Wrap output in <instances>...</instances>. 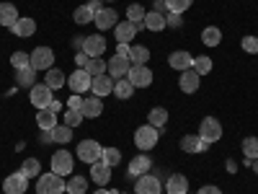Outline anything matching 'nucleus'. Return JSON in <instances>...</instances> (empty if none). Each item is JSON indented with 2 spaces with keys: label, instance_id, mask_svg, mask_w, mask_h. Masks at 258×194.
<instances>
[{
  "label": "nucleus",
  "instance_id": "21",
  "mask_svg": "<svg viewBox=\"0 0 258 194\" xmlns=\"http://www.w3.org/2000/svg\"><path fill=\"white\" fill-rule=\"evenodd\" d=\"M11 31H13V36H18V39H29V36H34V31H36V21L29 18V16H21Z\"/></svg>",
  "mask_w": 258,
  "mask_h": 194
},
{
  "label": "nucleus",
  "instance_id": "59",
  "mask_svg": "<svg viewBox=\"0 0 258 194\" xmlns=\"http://www.w3.org/2000/svg\"><path fill=\"white\" fill-rule=\"evenodd\" d=\"M119 194H121V191H119Z\"/></svg>",
  "mask_w": 258,
  "mask_h": 194
},
{
  "label": "nucleus",
  "instance_id": "48",
  "mask_svg": "<svg viewBox=\"0 0 258 194\" xmlns=\"http://www.w3.org/2000/svg\"><path fill=\"white\" fill-rule=\"evenodd\" d=\"M88 60H91V57H88V55H85L83 50H80V52L75 55V62H78V68H85V65H88Z\"/></svg>",
  "mask_w": 258,
  "mask_h": 194
},
{
  "label": "nucleus",
  "instance_id": "35",
  "mask_svg": "<svg viewBox=\"0 0 258 194\" xmlns=\"http://www.w3.org/2000/svg\"><path fill=\"white\" fill-rule=\"evenodd\" d=\"M85 70H88V75H91V78L103 75L106 70H109V62H106L103 57H91V60H88V65H85Z\"/></svg>",
  "mask_w": 258,
  "mask_h": 194
},
{
  "label": "nucleus",
  "instance_id": "56",
  "mask_svg": "<svg viewBox=\"0 0 258 194\" xmlns=\"http://www.w3.org/2000/svg\"><path fill=\"white\" fill-rule=\"evenodd\" d=\"M250 168H253V174H258V158H255V161H250Z\"/></svg>",
  "mask_w": 258,
  "mask_h": 194
},
{
  "label": "nucleus",
  "instance_id": "11",
  "mask_svg": "<svg viewBox=\"0 0 258 194\" xmlns=\"http://www.w3.org/2000/svg\"><path fill=\"white\" fill-rule=\"evenodd\" d=\"M150 168H153V161H150V156L140 153V156H135L132 161H129V168H126V179H140V176L150 174Z\"/></svg>",
  "mask_w": 258,
  "mask_h": 194
},
{
  "label": "nucleus",
  "instance_id": "46",
  "mask_svg": "<svg viewBox=\"0 0 258 194\" xmlns=\"http://www.w3.org/2000/svg\"><path fill=\"white\" fill-rule=\"evenodd\" d=\"M240 47H243V52H248V55H258V36H253V34L243 36Z\"/></svg>",
  "mask_w": 258,
  "mask_h": 194
},
{
  "label": "nucleus",
  "instance_id": "44",
  "mask_svg": "<svg viewBox=\"0 0 258 194\" xmlns=\"http://www.w3.org/2000/svg\"><path fill=\"white\" fill-rule=\"evenodd\" d=\"M85 117H83V112H75V109H64V117H62V124H68V127H78L80 122H83Z\"/></svg>",
  "mask_w": 258,
  "mask_h": 194
},
{
  "label": "nucleus",
  "instance_id": "2",
  "mask_svg": "<svg viewBox=\"0 0 258 194\" xmlns=\"http://www.w3.org/2000/svg\"><path fill=\"white\" fill-rule=\"evenodd\" d=\"M158 140H160V132L153 124H142V127L135 129V145L140 150H153L158 145Z\"/></svg>",
  "mask_w": 258,
  "mask_h": 194
},
{
  "label": "nucleus",
  "instance_id": "31",
  "mask_svg": "<svg viewBox=\"0 0 258 194\" xmlns=\"http://www.w3.org/2000/svg\"><path fill=\"white\" fill-rule=\"evenodd\" d=\"M202 41H204L207 47H220L222 44V31L217 26H207L202 31Z\"/></svg>",
  "mask_w": 258,
  "mask_h": 194
},
{
  "label": "nucleus",
  "instance_id": "33",
  "mask_svg": "<svg viewBox=\"0 0 258 194\" xmlns=\"http://www.w3.org/2000/svg\"><path fill=\"white\" fill-rule=\"evenodd\" d=\"M21 174H24L26 179H39V174H41L39 158H26L24 163H21Z\"/></svg>",
  "mask_w": 258,
  "mask_h": 194
},
{
  "label": "nucleus",
  "instance_id": "28",
  "mask_svg": "<svg viewBox=\"0 0 258 194\" xmlns=\"http://www.w3.org/2000/svg\"><path fill=\"white\" fill-rule=\"evenodd\" d=\"M44 83L49 85L52 91H59L62 85H68V75H64L62 70H57V68H49V70L44 73Z\"/></svg>",
  "mask_w": 258,
  "mask_h": 194
},
{
  "label": "nucleus",
  "instance_id": "18",
  "mask_svg": "<svg viewBox=\"0 0 258 194\" xmlns=\"http://www.w3.org/2000/svg\"><path fill=\"white\" fill-rule=\"evenodd\" d=\"M111 166H106L103 161H96V163H91V181L93 184H98V186H106L111 181Z\"/></svg>",
  "mask_w": 258,
  "mask_h": 194
},
{
  "label": "nucleus",
  "instance_id": "30",
  "mask_svg": "<svg viewBox=\"0 0 258 194\" xmlns=\"http://www.w3.org/2000/svg\"><path fill=\"white\" fill-rule=\"evenodd\" d=\"M168 122V109L165 106H153V109H150V114H147V124H153V127H163Z\"/></svg>",
  "mask_w": 258,
  "mask_h": 194
},
{
  "label": "nucleus",
  "instance_id": "38",
  "mask_svg": "<svg viewBox=\"0 0 258 194\" xmlns=\"http://www.w3.org/2000/svg\"><path fill=\"white\" fill-rule=\"evenodd\" d=\"M93 16H96V13H93V8H91L88 3L73 11V21H75L78 26H83V24H88V21H93Z\"/></svg>",
  "mask_w": 258,
  "mask_h": 194
},
{
  "label": "nucleus",
  "instance_id": "15",
  "mask_svg": "<svg viewBox=\"0 0 258 194\" xmlns=\"http://www.w3.org/2000/svg\"><path fill=\"white\" fill-rule=\"evenodd\" d=\"M142 26H137V24H132V21H119V24L114 26V34H116V41L119 44H129L135 36H137V31H140Z\"/></svg>",
  "mask_w": 258,
  "mask_h": 194
},
{
  "label": "nucleus",
  "instance_id": "14",
  "mask_svg": "<svg viewBox=\"0 0 258 194\" xmlns=\"http://www.w3.org/2000/svg\"><path fill=\"white\" fill-rule=\"evenodd\" d=\"M114 78H109V73H103V75H96L93 83H91V93L98 96V99H106L109 93H114Z\"/></svg>",
  "mask_w": 258,
  "mask_h": 194
},
{
  "label": "nucleus",
  "instance_id": "34",
  "mask_svg": "<svg viewBox=\"0 0 258 194\" xmlns=\"http://www.w3.org/2000/svg\"><path fill=\"white\" fill-rule=\"evenodd\" d=\"M70 140H73V127H68V124H57V127L52 129V142L68 145Z\"/></svg>",
  "mask_w": 258,
  "mask_h": 194
},
{
  "label": "nucleus",
  "instance_id": "19",
  "mask_svg": "<svg viewBox=\"0 0 258 194\" xmlns=\"http://www.w3.org/2000/svg\"><path fill=\"white\" fill-rule=\"evenodd\" d=\"M168 65H170L173 70L183 73V70H188L191 65H194V55H191V52H186V50H176V52H170Z\"/></svg>",
  "mask_w": 258,
  "mask_h": 194
},
{
  "label": "nucleus",
  "instance_id": "57",
  "mask_svg": "<svg viewBox=\"0 0 258 194\" xmlns=\"http://www.w3.org/2000/svg\"><path fill=\"white\" fill-rule=\"evenodd\" d=\"M106 3H114V0H106Z\"/></svg>",
  "mask_w": 258,
  "mask_h": 194
},
{
  "label": "nucleus",
  "instance_id": "29",
  "mask_svg": "<svg viewBox=\"0 0 258 194\" xmlns=\"http://www.w3.org/2000/svg\"><path fill=\"white\" fill-rule=\"evenodd\" d=\"M36 124H39V129H54L57 127V114L52 109H39Z\"/></svg>",
  "mask_w": 258,
  "mask_h": 194
},
{
  "label": "nucleus",
  "instance_id": "51",
  "mask_svg": "<svg viewBox=\"0 0 258 194\" xmlns=\"http://www.w3.org/2000/svg\"><path fill=\"white\" fill-rule=\"evenodd\" d=\"M129 50H132L129 44H119V47H116V55H119V57H129Z\"/></svg>",
  "mask_w": 258,
  "mask_h": 194
},
{
  "label": "nucleus",
  "instance_id": "50",
  "mask_svg": "<svg viewBox=\"0 0 258 194\" xmlns=\"http://www.w3.org/2000/svg\"><path fill=\"white\" fill-rule=\"evenodd\" d=\"M199 194H222V189H220V186L207 184V186H202V189H199Z\"/></svg>",
  "mask_w": 258,
  "mask_h": 194
},
{
  "label": "nucleus",
  "instance_id": "26",
  "mask_svg": "<svg viewBox=\"0 0 258 194\" xmlns=\"http://www.w3.org/2000/svg\"><path fill=\"white\" fill-rule=\"evenodd\" d=\"M142 26H145L147 31H163V29L168 26V21H165V16L158 13V11H147V16H145V21H142Z\"/></svg>",
  "mask_w": 258,
  "mask_h": 194
},
{
  "label": "nucleus",
  "instance_id": "17",
  "mask_svg": "<svg viewBox=\"0 0 258 194\" xmlns=\"http://www.w3.org/2000/svg\"><path fill=\"white\" fill-rule=\"evenodd\" d=\"M199 85H202V75H199V73H194L191 68L181 73V78H178V88H181L183 93H197V91H199Z\"/></svg>",
  "mask_w": 258,
  "mask_h": 194
},
{
  "label": "nucleus",
  "instance_id": "41",
  "mask_svg": "<svg viewBox=\"0 0 258 194\" xmlns=\"http://www.w3.org/2000/svg\"><path fill=\"white\" fill-rule=\"evenodd\" d=\"M101 161H103L106 166L116 168V166L121 163V150H119V148H103V156H101Z\"/></svg>",
  "mask_w": 258,
  "mask_h": 194
},
{
  "label": "nucleus",
  "instance_id": "6",
  "mask_svg": "<svg viewBox=\"0 0 258 194\" xmlns=\"http://www.w3.org/2000/svg\"><path fill=\"white\" fill-rule=\"evenodd\" d=\"M31 68L39 73H47L49 68H54V52H52V47H36L31 55Z\"/></svg>",
  "mask_w": 258,
  "mask_h": 194
},
{
  "label": "nucleus",
  "instance_id": "58",
  "mask_svg": "<svg viewBox=\"0 0 258 194\" xmlns=\"http://www.w3.org/2000/svg\"><path fill=\"white\" fill-rule=\"evenodd\" d=\"M88 3H91V0H88Z\"/></svg>",
  "mask_w": 258,
  "mask_h": 194
},
{
  "label": "nucleus",
  "instance_id": "36",
  "mask_svg": "<svg viewBox=\"0 0 258 194\" xmlns=\"http://www.w3.org/2000/svg\"><path fill=\"white\" fill-rule=\"evenodd\" d=\"M191 70H194V73H199L202 78L209 75V73H212V57H207V55H197V57H194Z\"/></svg>",
  "mask_w": 258,
  "mask_h": 194
},
{
  "label": "nucleus",
  "instance_id": "49",
  "mask_svg": "<svg viewBox=\"0 0 258 194\" xmlns=\"http://www.w3.org/2000/svg\"><path fill=\"white\" fill-rule=\"evenodd\" d=\"M165 21H168V24L173 26V29H178V26H181V16H176V13H168V16H165Z\"/></svg>",
  "mask_w": 258,
  "mask_h": 194
},
{
  "label": "nucleus",
  "instance_id": "1",
  "mask_svg": "<svg viewBox=\"0 0 258 194\" xmlns=\"http://www.w3.org/2000/svg\"><path fill=\"white\" fill-rule=\"evenodd\" d=\"M68 191V184L62 181V176L57 174H39V181H36V194H64Z\"/></svg>",
  "mask_w": 258,
  "mask_h": 194
},
{
  "label": "nucleus",
  "instance_id": "40",
  "mask_svg": "<svg viewBox=\"0 0 258 194\" xmlns=\"http://www.w3.org/2000/svg\"><path fill=\"white\" fill-rule=\"evenodd\" d=\"M145 16H147V11H145L140 3H132V6L126 8V21H132V24H137V26H142Z\"/></svg>",
  "mask_w": 258,
  "mask_h": 194
},
{
  "label": "nucleus",
  "instance_id": "5",
  "mask_svg": "<svg viewBox=\"0 0 258 194\" xmlns=\"http://www.w3.org/2000/svg\"><path fill=\"white\" fill-rule=\"evenodd\" d=\"M29 99H31V104L36 106V109H49L52 101H54V91L49 88L47 83H36L34 88L29 91Z\"/></svg>",
  "mask_w": 258,
  "mask_h": 194
},
{
  "label": "nucleus",
  "instance_id": "24",
  "mask_svg": "<svg viewBox=\"0 0 258 194\" xmlns=\"http://www.w3.org/2000/svg\"><path fill=\"white\" fill-rule=\"evenodd\" d=\"M165 194H188V181L183 174H170L165 181Z\"/></svg>",
  "mask_w": 258,
  "mask_h": 194
},
{
  "label": "nucleus",
  "instance_id": "47",
  "mask_svg": "<svg viewBox=\"0 0 258 194\" xmlns=\"http://www.w3.org/2000/svg\"><path fill=\"white\" fill-rule=\"evenodd\" d=\"M83 101H85V99H83L80 93H73V96L68 99V109H75V112H80V109H83Z\"/></svg>",
  "mask_w": 258,
  "mask_h": 194
},
{
  "label": "nucleus",
  "instance_id": "3",
  "mask_svg": "<svg viewBox=\"0 0 258 194\" xmlns=\"http://www.w3.org/2000/svg\"><path fill=\"white\" fill-rule=\"evenodd\" d=\"M199 137H202L207 145L220 142V140H222V124H220V119H214V117H204V119H202V124H199Z\"/></svg>",
  "mask_w": 258,
  "mask_h": 194
},
{
  "label": "nucleus",
  "instance_id": "53",
  "mask_svg": "<svg viewBox=\"0 0 258 194\" xmlns=\"http://www.w3.org/2000/svg\"><path fill=\"white\" fill-rule=\"evenodd\" d=\"M225 168H227V174H235V171H238V163H235V161L230 158V161L225 163Z\"/></svg>",
  "mask_w": 258,
  "mask_h": 194
},
{
  "label": "nucleus",
  "instance_id": "39",
  "mask_svg": "<svg viewBox=\"0 0 258 194\" xmlns=\"http://www.w3.org/2000/svg\"><path fill=\"white\" fill-rule=\"evenodd\" d=\"M64 184H68V194H85V189H88V179L85 176H70Z\"/></svg>",
  "mask_w": 258,
  "mask_h": 194
},
{
  "label": "nucleus",
  "instance_id": "52",
  "mask_svg": "<svg viewBox=\"0 0 258 194\" xmlns=\"http://www.w3.org/2000/svg\"><path fill=\"white\" fill-rule=\"evenodd\" d=\"M39 140L44 142V145H47V142H52V129H41V137H39Z\"/></svg>",
  "mask_w": 258,
  "mask_h": 194
},
{
  "label": "nucleus",
  "instance_id": "43",
  "mask_svg": "<svg viewBox=\"0 0 258 194\" xmlns=\"http://www.w3.org/2000/svg\"><path fill=\"white\" fill-rule=\"evenodd\" d=\"M243 156L248 161H255L258 158V137H245L243 140Z\"/></svg>",
  "mask_w": 258,
  "mask_h": 194
},
{
  "label": "nucleus",
  "instance_id": "42",
  "mask_svg": "<svg viewBox=\"0 0 258 194\" xmlns=\"http://www.w3.org/2000/svg\"><path fill=\"white\" fill-rule=\"evenodd\" d=\"M191 3H194V0H165V8H168V13L181 16V13H186L191 8Z\"/></svg>",
  "mask_w": 258,
  "mask_h": 194
},
{
  "label": "nucleus",
  "instance_id": "23",
  "mask_svg": "<svg viewBox=\"0 0 258 194\" xmlns=\"http://www.w3.org/2000/svg\"><path fill=\"white\" fill-rule=\"evenodd\" d=\"M18 18H21V16H18V8H16L13 3H0V26L13 29Z\"/></svg>",
  "mask_w": 258,
  "mask_h": 194
},
{
  "label": "nucleus",
  "instance_id": "54",
  "mask_svg": "<svg viewBox=\"0 0 258 194\" xmlns=\"http://www.w3.org/2000/svg\"><path fill=\"white\" fill-rule=\"evenodd\" d=\"M93 194H119L116 189H106V186H101L98 191H93Z\"/></svg>",
  "mask_w": 258,
  "mask_h": 194
},
{
  "label": "nucleus",
  "instance_id": "55",
  "mask_svg": "<svg viewBox=\"0 0 258 194\" xmlns=\"http://www.w3.org/2000/svg\"><path fill=\"white\" fill-rule=\"evenodd\" d=\"M59 106H62V104H59V101H57V99H54V101H52V106H49V109H52V112H54V114H57V112H59Z\"/></svg>",
  "mask_w": 258,
  "mask_h": 194
},
{
  "label": "nucleus",
  "instance_id": "32",
  "mask_svg": "<svg viewBox=\"0 0 258 194\" xmlns=\"http://www.w3.org/2000/svg\"><path fill=\"white\" fill-rule=\"evenodd\" d=\"M132 93H135V85L129 83L126 78H119V80L114 83V96H116V99L126 101V99H132Z\"/></svg>",
  "mask_w": 258,
  "mask_h": 194
},
{
  "label": "nucleus",
  "instance_id": "22",
  "mask_svg": "<svg viewBox=\"0 0 258 194\" xmlns=\"http://www.w3.org/2000/svg\"><path fill=\"white\" fill-rule=\"evenodd\" d=\"M83 117L85 119H96V117H101L103 114V101L98 99V96H88V99H85L83 101Z\"/></svg>",
  "mask_w": 258,
  "mask_h": 194
},
{
  "label": "nucleus",
  "instance_id": "13",
  "mask_svg": "<svg viewBox=\"0 0 258 194\" xmlns=\"http://www.w3.org/2000/svg\"><path fill=\"white\" fill-rule=\"evenodd\" d=\"M106 36H101V34H88L83 39V52L88 55V57H101L103 52H106Z\"/></svg>",
  "mask_w": 258,
  "mask_h": 194
},
{
  "label": "nucleus",
  "instance_id": "4",
  "mask_svg": "<svg viewBox=\"0 0 258 194\" xmlns=\"http://www.w3.org/2000/svg\"><path fill=\"white\" fill-rule=\"evenodd\" d=\"M49 166H52V174L68 179V176H73L75 161H73V156H70V150H57V153L52 156V163H49Z\"/></svg>",
  "mask_w": 258,
  "mask_h": 194
},
{
  "label": "nucleus",
  "instance_id": "27",
  "mask_svg": "<svg viewBox=\"0 0 258 194\" xmlns=\"http://www.w3.org/2000/svg\"><path fill=\"white\" fill-rule=\"evenodd\" d=\"M16 83L21 85V88H34V85H36V70L31 68V65H29V68H21V70H16Z\"/></svg>",
  "mask_w": 258,
  "mask_h": 194
},
{
  "label": "nucleus",
  "instance_id": "25",
  "mask_svg": "<svg viewBox=\"0 0 258 194\" xmlns=\"http://www.w3.org/2000/svg\"><path fill=\"white\" fill-rule=\"evenodd\" d=\"M209 145L199 137V135H183L181 137V150L183 153H202V150H207Z\"/></svg>",
  "mask_w": 258,
  "mask_h": 194
},
{
  "label": "nucleus",
  "instance_id": "8",
  "mask_svg": "<svg viewBox=\"0 0 258 194\" xmlns=\"http://www.w3.org/2000/svg\"><path fill=\"white\" fill-rule=\"evenodd\" d=\"M126 80L135 85V88H147L150 83H153V70L147 68V65H132L126 73Z\"/></svg>",
  "mask_w": 258,
  "mask_h": 194
},
{
  "label": "nucleus",
  "instance_id": "10",
  "mask_svg": "<svg viewBox=\"0 0 258 194\" xmlns=\"http://www.w3.org/2000/svg\"><path fill=\"white\" fill-rule=\"evenodd\" d=\"M116 16H119V13H116L114 8L103 6L101 11H96L93 24H96V29H98V31H109V29H114V26L119 24V18H116Z\"/></svg>",
  "mask_w": 258,
  "mask_h": 194
},
{
  "label": "nucleus",
  "instance_id": "7",
  "mask_svg": "<svg viewBox=\"0 0 258 194\" xmlns=\"http://www.w3.org/2000/svg\"><path fill=\"white\" fill-rule=\"evenodd\" d=\"M101 156H103V148L98 140H83L78 145V161H83V163L91 166V163L101 161Z\"/></svg>",
  "mask_w": 258,
  "mask_h": 194
},
{
  "label": "nucleus",
  "instance_id": "12",
  "mask_svg": "<svg viewBox=\"0 0 258 194\" xmlns=\"http://www.w3.org/2000/svg\"><path fill=\"white\" fill-rule=\"evenodd\" d=\"M135 194H163V181L158 176H140L135 179Z\"/></svg>",
  "mask_w": 258,
  "mask_h": 194
},
{
  "label": "nucleus",
  "instance_id": "16",
  "mask_svg": "<svg viewBox=\"0 0 258 194\" xmlns=\"http://www.w3.org/2000/svg\"><path fill=\"white\" fill-rule=\"evenodd\" d=\"M26 186H29V179L18 171V174L6 176V181H3V194H26Z\"/></svg>",
  "mask_w": 258,
  "mask_h": 194
},
{
  "label": "nucleus",
  "instance_id": "20",
  "mask_svg": "<svg viewBox=\"0 0 258 194\" xmlns=\"http://www.w3.org/2000/svg\"><path fill=\"white\" fill-rule=\"evenodd\" d=\"M129 68H132L129 57H119V55H114V57L109 60V70H106V73H109L114 80H119V78H126Z\"/></svg>",
  "mask_w": 258,
  "mask_h": 194
},
{
  "label": "nucleus",
  "instance_id": "9",
  "mask_svg": "<svg viewBox=\"0 0 258 194\" xmlns=\"http://www.w3.org/2000/svg\"><path fill=\"white\" fill-rule=\"evenodd\" d=\"M91 83H93V78L88 75V70L85 68H78L70 78H68V85H70V91L73 93H85V91H91Z\"/></svg>",
  "mask_w": 258,
  "mask_h": 194
},
{
  "label": "nucleus",
  "instance_id": "45",
  "mask_svg": "<svg viewBox=\"0 0 258 194\" xmlns=\"http://www.w3.org/2000/svg\"><path fill=\"white\" fill-rule=\"evenodd\" d=\"M11 65H13L16 70L29 68V65H31V57H29L26 52H21V50H18V52H13V55H11Z\"/></svg>",
  "mask_w": 258,
  "mask_h": 194
},
{
  "label": "nucleus",
  "instance_id": "37",
  "mask_svg": "<svg viewBox=\"0 0 258 194\" xmlns=\"http://www.w3.org/2000/svg\"><path fill=\"white\" fill-rule=\"evenodd\" d=\"M147 60H150V50L147 47L135 44L132 50H129V62L132 65H147Z\"/></svg>",
  "mask_w": 258,
  "mask_h": 194
}]
</instances>
